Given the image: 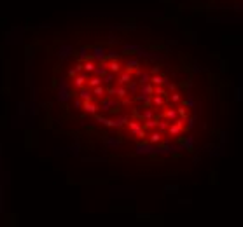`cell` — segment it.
I'll return each instance as SVG.
<instances>
[{
	"label": "cell",
	"mask_w": 243,
	"mask_h": 227,
	"mask_svg": "<svg viewBox=\"0 0 243 227\" xmlns=\"http://www.w3.org/2000/svg\"><path fill=\"white\" fill-rule=\"evenodd\" d=\"M70 86L82 110L140 142H166L189 124L179 84L140 59L121 54L81 59L70 73Z\"/></svg>",
	"instance_id": "1"
}]
</instances>
